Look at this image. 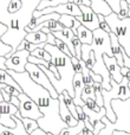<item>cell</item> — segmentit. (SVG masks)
Wrapping results in <instances>:
<instances>
[{"instance_id": "1", "label": "cell", "mask_w": 130, "mask_h": 135, "mask_svg": "<svg viewBox=\"0 0 130 135\" xmlns=\"http://www.w3.org/2000/svg\"><path fill=\"white\" fill-rule=\"evenodd\" d=\"M7 72L19 84L23 93L26 94L43 113V117L37 120L40 129L51 135H58L64 128H66V123L62 120L59 114L58 98H53L44 86L36 83L27 71L17 72L13 70H7Z\"/></svg>"}, {"instance_id": "2", "label": "cell", "mask_w": 130, "mask_h": 135, "mask_svg": "<svg viewBox=\"0 0 130 135\" xmlns=\"http://www.w3.org/2000/svg\"><path fill=\"white\" fill-rule=\"evenodd\" d=\"M40 0H0V23L7 26L2 43L12 47V55L25 39V27L33 18Z\"/></svg>"}, {"instance_id": "3", "label": "cell", "mask_w": 130, "mask_h": 135, "mask_svg": "<svg viewBox=\"0 0 130 135\" xmlns=\"http://www.w3.org/2000/svg\"><path fill=\"white\" fill-rule=\"evenodd\" d=\"M44 49L51 55V63L57 68L59 74V78L56 79V76L44 65H39V68L46 74V76L49 77L51 84L53 85V88L56 89L57 94H62L64 90H66L70 94L71 97L74 96V90H73V77H74V69L72 66L71 57L65 55L64 52H62L56 45L47 44L44 46Z\"/></svg>"}, {"instance_id": "4", "label": "cell", "mask_w": 130, "mask_h": 135, "mask_svg": "<svg viewBox=\"0 0 130 135\" xmlns=\"http://www.w3.org/2000/svg\"><path fill=\"white\" fill-rule=\"evenodd\" d=\"M111 108L116 115V121L112 123L110 120L103 116L102 121L107 123L111 128V131L124 132L130 134V98L122 101V100H112Z\"/></svg>"}, {"instance_id": "5", "label": "cell", "mask_w": 130, "mask_h": 135, "mask_svg": "<svg viewBox=\"0 0 130 135\" xmlns=\"http://www.w3.org/2000/svg\"><path fill=\"white\" fill-rule=\"evenodd\" d=\"M105 21L110 26L111 32L117 36V39L127 56L130 57V17L119 19L116 13L111 12L105 17Z\"/></svg>"}, {"instance_id": "6", "label": "cell", "mask_w": 130, "mask_h": 135, "mask_svg": "<svg viewBox=\"0 0 130 135\" xmlns=\"http://www.w3.org/2000/svg\"><path fill=\"white\" fill-rule=\"evenodd\" d=\"M25 69H26V71L28 72L30 77L36 82V83L39 84V85H42V86H44V88L49 91L50 95H51L53 98H58V94H57L56 89L53 88V85L51 84L49 77H47L46 74H45V72L40 69L39 65H36V64L27 62Z\"/></svg>"}, {"instance_id": "7", "label": "cell", "mask_w": 130, "mask_h": 135, "mask_svg": "<svg viewBox=\"0 0 130 135\" xmlns=\"http://www.w3.org/2000/svg\"><path fill=\"white\" fill-rule=\"evenodd\" d=\"M18 98H19V102H20L19 113H20L21 117H28V119L36 120V121L38 119H40V117H43V113L39 110L38 105L26 94H24V93L19 94Z\"/></svg>"}, {"instance_id": "8", "label": "cell", "mask_w": 130, "mask_h": 135, "mask_svg": "<svg viewBox=\"0 0 130 135\" xmlns=\"http://www.w3.org/2000/svg\"><path fill=\"white\" fill-rule=\"evenodd\" d=\"M28 57H30V51H27V50H18L9 58L6 59L5 65H6L7 70L24 72L26 71L25 66L28 62Z\"/></svg>"}, {"instance_id": "9", "label": "cell", "mask_w": 130, "mask_h": 135, "mask_svg": "<svg viewBox=\"0 0 130 135\" xmlns=\"http://www.w3.org/2000/svg\"><path fill=\"white\" fill-rule=\"evenodd\" d=\"M79 8L82 11V16L76 17L77 20L84 25L85 27H88L89 30L95 31L97 28H99V21H98V14L93 12V9L90 6L86 5H79Z\"/></svg>"}, {"instance_id": "10", "label": "cell", "mask_w": 130, "mask_h": 135, "mask_svg": "<svg viewBox=\"0 0 130 135\" xmlns=\"http://www.w3.org/2000/svg\"><path fill=\"white\" fill-rule=\"evenodd\" d=\"M103 61H104V64L107 66L108 71H109L110 78L116 81L117 83H121L122 79H123V75L121 72V66L118 65L116 58L115 57H109L108 55H104L103 56Z\"/></svg>"}, {"instance_id": "11", "label": "cell", "mask_w": 130, "mask_h": 135, "mask_svg": "<svg viewBox=\"0 0 130 135\" xmlns=\"http://www.w3.org/2000/svg\"><path fill=\"white\" fill-rule=\"evenodd\" d=\"M58 100H59V114H61L62 120L66 123L67 127H73L78 123V120L72 115V113L69 110V108L66 107L64 102V96L63 94H59L58 95Z\"/></svg>"}, {"instance_id": "12", "label": "cell", "mask_w": 130, "mask_h": 135, "mask_svg": "<svg viewBox=\"0 0 130 135\" xmlns=\"http://www.w3.org/2000/svg\"><path fill=\"white\" fill-rule=\"evenodd\" d=\"M53 36L56 38H58V39H61L62 42H64L65 44L67 45V47H69L70 52L72 54V56H76V51H74V47H73V44H72V39H73V37L76 35L73 33V31L71 30V28L69 27H64L62 31H54Z\"/></svg>"}, {"instance_id": "13", "label": "cell", "mask_w": 130, "mask_h": 135, "mask_svg": "<svg viewBox=\"0 0 130 135\" xmlns=\"http://www.w3.org/2000/svg\"><path fill=\"white\" fill-rule=\"evenodd\" d=\"M72 84H73V90H74V96H73L74 104L84 107L85 103L82 100V93H83V88H84V82H83V76H82V74H74Z\"/></svg>"}, {"instance_id": "14", "label": "cell", "mask_w": 130, "mask_h": 135, "mask_svg": "<svg viewBox=\"0 0 130 135\" xmlns=\"http://www.w3.org/2000/svg\"><path fill=\"white\" fill-rule=\"evenodd\" d=\"M110 42H111V50H112V55L114 57L116 58L117 63H118L119 66H124V63H123V47L121 46L119 44L118 39H117V36L115 35L114 32H110Z\"/></svg>"}, {"instance_id": "15", "label": "cell", "mask_w": 130, "mask_h": 135, "mask_svg": "<svg viewBox=\"0 0 130 135\" xmlns=\"http://www.w3.org/2000/svg\"><path fill=\"white\" fill-rule=\"evenodd\" d=\"M59 23L64 26V27H69L73 31V33L76 35L77 33V28L82 25L78 20H77L76 17L73 16H70V14H62L61 18H59Z\"/></svg>"}, {"instance_id": "16", "label": "cell", "mask_w": 130, "mask_h": 135, "mask_svg": "<svg viewBox=\"0 0 130 135\" xmlns=\"http://www.w3.org/2000/svg\"><path fill=\"white\" fill-rule=\"evenodd\" d=\"M83 110L84 113H85V115L88 116L89 119V122L91 123V126L93 127V124L96 123L97 121H99L101 119H102L103 116H105V114H107V110H105V107L103 105V107H101V110L99 112H95V110H91L89 109V108H86L85 105L83 107Z\"/></svg>"}, {"instance_id": "17", "label": "cell", "mask_w": 130, "mask_h": 135, "mask_svg": "<svg viewBox=\"0 0 130 135\" xmlns=\"http://www.w3.org/2000/svg\"><path fill=\"white\" fill-rule=\"evenodd\" d=\"M76 36L78 37V39L82 42V44H89L90 45L92 43L93 39V33L91 30H89L88 27H85L84 25H81L77 28Z\"/></svg>"}, {"instance_id": "18", "label": "cell", "mask_w": 130, "mask_h": 135, "mask_svg": "<svg viewBox=\"0 0 130 135\" xmlns=\"http://www.w3.org/2000/svg\"><path fill=\"white\" fill-rule=\"evenodd\" d=\"M25 39L27 42L32 43V44H42V43H46L47 42V35L44 33L43 31H34V32H30L26 35Z\"/></svg>"}, {"instance_id": "19", "label": "cell", "mask_w": 130, "mask_h": 135, "mask_svg": "<svg viewBox=\"0 0 130 135\" xmlns=\"http://www.w3.org/2000/svg\"><path fill=\"white\" fill-rule=\"evenodd\" d=\"M84 127H85V123H84V121H82V120H78V123H77L76 126H73V127H66V128H64L58 135H78L84 129ZM50 135H51V134H50Z\"/></svg>"}, {"instance_id": "20", "label": "cell", "mask_w": 130, "mask_h": 135, "mask_svg": "<svg viewBox=\"0 0 130 135\" xmlns=\"http://www.w3.org/2000/svg\"><path fill=\"white\" fill-rule=\"evenodd\" d=\"M62 94H63V96H64V102H65V104H66V107L69 108V110L72 113V115H73V116L78 120V115H77L76 104H74V102H73V97H71V96H70V94L67 93L66 90H64Z\"/></svg>"}, {"instance_id": "21", "label": "cell", "mask_w": 130, "mask_h": 135, "mask_svg": "<svg viewBox=\"0 0 130 135\" xmlns=\"http://www.w3.org/2000/svg\"><path fill=\"white\" fill-rule=\"evenodd\" d=\"M66 2H70V0H40L37 9L40 11V9L47 8V7H54L62 4H66Z\"/></svg>"}, {"instance_id": "22", "label": "cell", "mask_w": 130, "mask_h": 135, "mask_svg": "<svg viewBox=\"0 0 130 135\" xmlns=\"http://www.w3.org/2000/svg\"><path fill=\"white\" fill-rule=\"evenodd\" d=\"M21 122H23L24 127H25V131L27 132L28 134L31 135L33 131H36L37 128H39V126H38V122L36 121V120H32V119H28V117H21V119H19Z\"/></svg>"}, {"instance_id": "23", "label": "cell", "mask_w": 130, "mask_h": 135, "mask_svg": "<svg viewBox=\"0 0 130 135\" xmlns=\"http://www.w3.org/2000/svg\"><path fill=\"white\" fill-rule=\"evenodd\" d=\"M30 56H33L39 59H44V61H47V62H51V55L45 49H40V47H37L32 52H30Z\"/></svg>"}, {"instance_id": "24", "label": "cell", "mask_w": 130, "mask_h": 135, "mask_svg": "<svg viewBox=\"0 0 130 135\" xmlns=\"http://www.w3.org/2000/svg\"><path fill=\"white\" fill-rule=\"evenodd\" d=\"M93 86V90H95V101L96 103H97L98 107H103L104 105V102H103V96H102V84L101 83H97V82H95V83L92 84Z\"/></svg>"}, {"instance_id": "25", "label": "cell", "mask_w": 130, "mask_h": 135, "mask_svg": "<svg viewBox=\"0 0 130 135\" xmlns=\"http://www.w3.org/2000/svg\"><path fill=\"white\" fill-rule=\"evenodd\" d=\"M86 98H92L95 100V90H93L92 85H84L83 93H82V100H86Z\"/></svg>"}, {"instance_id": "26", "label": "cell", "mask_w": 130, "mask_h": 135, "mask_svg": "<svg viewBox=\"0 0 130 135\" xmlns=\"http://www.w3.org/2000/svg\"><path fill=\"white\" fill-rule=\"evenodd\" d=\"M104 1L109 5L110 8L112 9L114 13H116V14L119 13V8H121V1L122 0H104ZM127 1H128L129 5H130V0H127Z\"/></svg>"}, {"instance_id": "27", "label": "cell", "mask_w": 130, "mask_h": 135, "mask_svg": "<svg viewBox=\"0 0 130 135\" xmlns=\"http://www.w3.org/2000/svg\"><path fill=\"white\" fill-rule=\"evenodd\" d=\"M128 12H129V2L127 0H122L121 1V8H119V13L117 14L119 19H123L128 17Z\"/></svg>"}, {"instance_id": "28", "label": "cell", "mask_w": 130, "mask_h": 135, "mask_svg": "<svg viewBox=\"0 0 130 135\" xmlns=\"http://www.w3.org/2000/svg\"><path fill=\"white\" fill-rule=\"evenodd\" d=\"M72 44H73L74 51H76V57L78 59L82 58V42L78 39L77 36H74L73 39H72Z\"/></svg>"}, {"instance_id": "29", "label": "cell", "mask_w": 130, "mask_h": 135, "mask_svg": "<svg viewBox=\"0 0 130 135\" xmlns=\"http://www.w3.org/2000/svg\"><path fill=\"white\" fill-rule=\"evenodd\" d=\"M54 45H56V46L58 47V49L61 50L62 52H64L65 55H67V56L72 57V54H71V52H70V50H69V47H67V45L65 44L64 42H62L61 39H58V38H56V43H54Z\"/></svg>"}, {"instance_id": "30", "label": "cell", "mask_w": 130, "mask_h": 135, "mask_svg": "<svg viewBox=\"0 0 130 135\" xmlns=\"http://www.w3.org/2000/svg\"><path fill=\"white\" fill-rule=\"evenodd\" d=\"M84 103H85V107L89 108V109L91 110H95V112H99L101 108L97 105V103H96L95 100H92V98H86V100H84Z\"/></svg>"}, {"instance_id": "31", "label": "cell", "mask_w": 130, "mask_h": 135, "mask_svg": "<svg viewBox=\"0 0 130 135\" xmlns=\"http://www.w3.org/2000/svg\"><path fill=\"white\" fill-rule=\"evenodd\" d=\"M98 21H99V28H102V30L107 31V32H111V28H110V26L108 25V23L105 21V17L103 16V14H98Z\"/></svg>"}, {"instance_id": "32", "label": "cell", "mask_w": 130, "mask_h": 135, "mask_svg": "<svg viewBox=\"0 0 130 135\" xmlns=\"http://www.w3.org/2000/svg\"><path fill=\"white\" fill-rule=\"evenodd\" d=\"M71 62H72V66L74 69L76 74H82V64H81V59H78L76 56L71 57Z\"/></svg>"}, {"instance_id": "33", "label": "cell", "mask_w": 130, "mask_h": 135, "mask_svg": "<svg viewBox=\"0 0 130 135\" xmlns=\"http://www.w3.org/2000/svg\"><path fill=\"white\" fill-rule=\"evenodd\" d=\"M96 63V58H95V54H93V51H90V55H89V58L85 61V65L88 69L92 70L93 65H95Z\"/></svg>"}, {"instance_id": "34", "label": "cell", "mask_w": 130, "mask_h": 135, "mask_svg": "<svg viewBox=\"0 0 130 135\" xmlns=\"http://www.w3.org/2000/svg\"><path fill=\"white\" fill-rule=\"evenodd\" d=\"M4 90L6 91L7 94H9V95H14V96H18L19 94H21V93H19V91L17 90L14 86H11V85H5L4 86Z\"/></svg>"}, {"instance_id": "35", "label": "cell", "mask_w": 130, "mask_h": 135, "mask_svg": "<svg viewBox=\"0 0 130 135\" xmlns=\"http://www.w3.org/2000/svg\"><path fill=\"white\" fill-rule=\"evenodd\" d=\"M76 110H77V115H78V120L84 121V120L86 119V115L83 110V107H81V105H76Z\"/></svg>"}, {"instance_id": "36", "label": "cell", "mask_w": 130, "mask_h": 135, "mask_svg": "<svg viewBox=\"0 0 130 135\" xmlns=\"http://www.w3.org/2000/svg\"><path fill=\"white\" fill-rule=\"evenodd\" d=\"M121 72L123 75V77H126L128 81H130V69L127 66H122L121 68Z\"/></svg>"}, {"instance_id": "37", "label": "cell", "mask_w": 130, "mask_h": 135, "mask_svg": "<svg viewBox=\"0 0 130 135\" xmlns=\"http://www.w3.org/2000/svg\"><path fill=\"white\" fill-rule=\"evenodd\" d=\"M47 44H51V45H54V43H56V37L53 36V33L50 32L47 33Z\"/></svg>"}, {"instance_id": "38", "label": "cell", "mask_w": 130, "mask_h": 135, "mask_svg": "<svg viewBox=\"0 0 130 135\" xmlns=\"http://www.w3.org/2000/svg\"><path fill=\"white\" fill-rule=\"evenodd\" d=\"M73 4H76V5H86V6H91V1L90 0H73Z\"/></svg>"}, {"instance_id": "39", "label": "cell", "mask_w": 130, "mask_h": 135, "mask_svg": "<svg viewBox=\"0 0 130 135\" xmlns=\"http://www.w3.org/2000/svg\"><path fill=\"white\" fill-rule=\"evenodd\" d=\"M123 63H124V66L130 69V57L127 56V54L124 51H123Z\"/></svg>"}, {"instance_id": "40", "label": "cell", "mask_w": 130, "mask_h": 135, "mask_svg": "<svg viewBox=\"0 0 130 135\" xmlns=\"http://www.w3.org/2000/svg\"><path fill=\"white\" fill-rule=\"evenodd\" d=\"M31 135H50V134H49V133H46V132H44L43 129L37 128L36 131H33L32 133H31Z\"/></svg>"}, {"instance_id": "41", "label": "cell", "mask_w": 130, "mask_h": 135, "mask_svg": "<svg viewBox=\"0 0 130 135\" xmlns=\"http://www.w3.org/2000/svg\"><path fill=\"white\" fill-rule=\"evenodd\" d=\"M78 135H95V134H93L92 132L90 131V129H88L86 127H84V129H83V131H82Z\"/></svg>"}, {"instance_id": "42", "label": "cell", "mask_w": 130, "mask_h": 135, "mask_svg": "<svg viewBox=\"0 0 130 135\" xmlns=\"http://www.w3.org/2000/svg\"><path fill=\"white\" fill-rule=\"evenodd\" d=\"M6 85V84H4V83H0V102H1V101H4V97H2V89H4V86Z\"/></svg>"}, {"instance_id": "43", "label": "cell", "mask_w": 130, "mask_h": 135, "mask_svg": "<svg viewBox=\"0 0 130 135\" xmlns=\"http://www.w3.org/2000/svg\"><path fill=\"white\" fill-rule=\"evenodd\" d=\"M128 89L130 90V81H128Z\"/></svg>"}, {"instance_id": "44", "label": "cell", "mask_w": 130, "mask_h": 135, "mask_svg": "<svg viewBox=\"0 0 130 135\" xmlns=\"http://www.w3.org/2000/svg\"><path fill=\"white\" fill-rule=\"evenodd\" d=\"M128 17H130V5H129V12H128Z\"/></svg>"}]
</instances>
